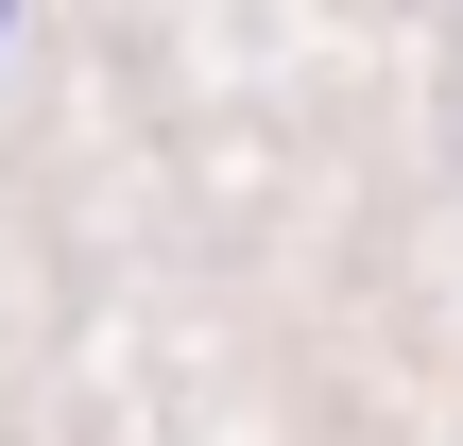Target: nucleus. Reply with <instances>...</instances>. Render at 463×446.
<instances>
[{"label": "nucleus", "instance_id": "nucleus-1", "mask_svg": "<svg viewBox=\"0 0 463 446\" xmlns=\"http://www.w3.org/2000/svg\"><path fill=\"white\" fill-rule=\"evenodd\" d=\"M0 17H17V0H0Z\"/></svg>", "mask_w": 463, "mask_h": 446}]
</instances>
